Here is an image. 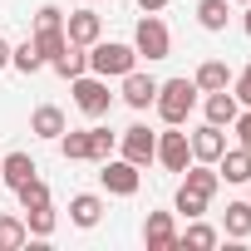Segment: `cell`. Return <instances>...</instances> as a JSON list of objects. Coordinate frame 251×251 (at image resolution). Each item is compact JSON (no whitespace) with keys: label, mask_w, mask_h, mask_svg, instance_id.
Segmentation results:
<instances>
[{"label":"cell","mask_w":251,"mask_h":251,"mask_svg":"<svg viewBox=\"0 0 251 251\" xmlns=\"http://www.w3.org/2000/svg\"><path fill=\"white\" fill-rule=\"evenodd\" d=\"M128 69H138V50L118 45V40H94L89 45V74L99 79H123Z\"/></svg>","instance_id":"cell-1"},{"label":"cell","mask_w":251,"mask_h":251,"mask_svg":"<svg viewBox=\"0 0 251 251\" xmlns=\"http://www.w3.org/2000/svg\"><path fill=\"white\" fill-rule=\"evenodd\" d=\"M153 108H158V118L163 123H187V113L197 108V84L192 79H168V84H158V99H153Z\"/></svg>","instance_id":"cell-2"},{"label":"cell","mask_w":251,"mask_h":251,"mask_svg":"<svg viewBox=\"0 0 251 251\" xmlns=\"http://www.w3.org/2000/svg\"><path fill=\"white\" fill-rule=\"evenodd\" d=\"M133 50H138V59H168V54H173V35H168V25H163L158 15H143L138 30H133Z\"/></svg>","instance_id":"cell-3"},{"label":"cell","mask_w":251,"mask_h":251,"mask_svg":"<svg viewBox=\"0 0 251 251\" xmlns=\"http://www.w3.org/2000/svg\"><path fill=\"white\" fill-rule=\"evenodd\" d=\"M69 84H74V103H79V113H89V118H103V113L113 108L108 79H99V74H79V79H69Z\"/></svg>","instance_id":"cell-4"},{"label":"cell","mask_w":251,"mask_h":251,"mask_svg":"<svg viewBox=\"0 0 251 251\" xmlns=\"http://www.w3.org/2000/svg\"><path fill=\"white\" fill-rule=\"evenodd\" d=\"M118 148H123V158H128L133 168L158 163V133L148 128V123H133V128H123V133H118Z\"/></svg>","instance_id":"cell-5"},{"label":"cell","mask_w":251,"mask_h":251,"mask_svg":"<svg viewBox=\"0 0 251 251\" xmlns=\"http://www.w3.org/2000/svg\"><path fill=\"white\" fill-rule=\"evenodd\" d=\"M99 182H103V192H113V197H133L138 192V168L128 163V158H103L99 163Z\"/></svg>","instance_id":"cell-6"},{"label":"cell","mask_w":251,"mask_h":251,"mask_svg":"<svg viewBox=\"0 0 251 251\" xmlns=\"http://www.w3.org/2000/svg\"><path fill=\"white\" fill-rule=\"evenodd\" d=\"M158 163L168 173H182L192 163V143H187V133H177V123H168V133H158Z\"/></svg>","instance_id":"cell-7"},{"label":"cell","mask_w":251,"mask_h":251,"mask_svg":"<svg viewBox=\"0 0 251 251\" xmlns=\"http://www.w3.org/2000/svg\"><path fill=\"white\" fill-rule=\"evenodd\" d=\"M187 143H192V163H217L226 153V133L217 123H202L197 133H187Z\"/></svg>","instance_id":"cell-8"},{"label":"cell","mask_w":251,"mask_h":251,"mask_svg":"<svg viewBox=\"0 0 251 251\" xmlns=\"http://www.w3.org/2000/svg\"><path fill=\"white\" fill-rule=\"evenodd\" d=\"M64 35H69L74 45H84V50H89L94 40H103V20H99V10H89V5H84V10L64 15Z\"/></svg>","instance_id":"cell-9"},{"label":"cell","mask_w":251,"mask_h":251,"mask_svg":"<svg viewBox=\"0 0 251 251\" xmlns=\"http://www.w3.org/2000/svg\"><path fill=\"white\" fill-rule=\"evenodd\" d=\"M153 99H158V79L153 74H138V69H128V74H123V103H128V108H153Z\"/></svg>","instance_id":"cell-10"},{"label":"cell","mask_w":251,"mask_h":251,"mask_svg":"<svg viewBox=\"0 0 251 251\" xmlns=\"http://www.w3.org/2000/svg\"><path fill=\"white\" fill-rule=\"evenodd\" d=\"M143 241H148V251H173V246H177L173 212H148V222H143Z\"/></svg>","instance_id":"cell-11"},{"label":"cell","mask_w":251,"mask_h":251,"mask_svg":"<svg viewBox=\"0 0 251 251\" xmlns=\"http://www.w3.org/2000/svg\"><path fill=\"white\" fill-rule=\"evenodd\" d=\"M69 128V118H64V108H54V103H40L35 113H30V133L35 138H50V143H59V133Z\"/></svg>","instance_id":"cell-12"},{"label":"cell","mask_w":251,"mask_h":251,"mask_svg":"<svg viewBox=\"0 0 251 251\" xmlns=\"http://www.w3.org/2000/svg\"><path fill=\"white\" fill-rule=\"evenodd\" d=\"M30 177H40V168H35V158H30V153H5V158H0V182H5L10 192H15V187H25Z\"/></svg>","instance_id":"cell-13"},{"label":"cell","mask_w":251,"mask_h":251,"mask_svg":"<svg viewBox=\"0 0 251 251\" xmlns=\"http://www.w3.org/2000/svg\"><path fill=\"white\" fill-rule=\"evenodd\" d=\"M202 113H207V123H217V128H231V118L241 113V103H236L231 89H212L207 103H202Z\"/></svg>","instance_id":"cell-14"},{"label":"cell","mask_w":251,"mask_h":251,"mask_svg":"<svg viewBox=\"0 0 251 251\" xmlns=\"http://www.w3.org/2000/svg\"><path fill=\"white\" fill-rule=\"evenodd\" d=\"M69 222L84 226V231L99 226V222H103V197H99V192H74V197H69Z\"/></svg>","instance_id":"cell-15"},{"label":"cell","mask_w":251,"mask_h":251,"mask_svg":"<svg viewBox=\"0 0 251 251\" xmlns=\"http://www.w3.org/2000/svg\"><path fill=\"white\" fill-rule=\"evenodd\" d=\"M50 69H54L59 79H79V74H89V50L69 40V45H64V50H59V54L50 59Z\"/></svg>","instance_id":"cell-16"},{"label":"cell","mask_w":251,"mask_h":251,"mask_svg":"<svg viewBox=\"0 0 251 251\" xmlns=\"http://www.w3.org/2000/svg\"><path fill=\"white\" fill-rule=\"evenodd\" d=\"M182 187H192L197 197H207V202H212V197H217V187H222V177H217V168H212V163H187V168H182Z\"/></svg>","instance_id":"cell-17"},{"label":"cell","mask_w":251,"mask_h":251,"mask_svg":"<svg viewBox=\"0 0 251 251\" xmlns=\"http://www.w3.org/2000/svg\"><path fill=\"white\" fill-rule=\"evenodd\" d=\"M212 168H217L222 182H251V153H246V148H226Z\"/></svg>","instance_id":"cell-18"},{"label":"cell","mask_w":251,"mask_h":251,"mask_svg":"<svg viewBox=\"0 0 251 251\" xmlns=\"http://www.w3.org/2000/svg\"><path fill=\"white\" fill-rule=\"evenodd\" d=\"M192 84H197V94H212V89H231V69H226L222 59H207V64H197Z\"/></svg>","instance_id":"cell-19"},{"label":"cell","mask_w":251,"mask_h":251,"mask_svg":"<svg viewBox=\"0 0 251 251\" xmlns=\"http://www.w3.org/2000/svg\"><path fill=\"white\" fill-rule=\"evenodd\" d=\"M217 241H222V231H217V226H207L202 217H192V226H187V231H177V246H192V251H212Z\"/></svg>","instance_id":"cell-20"},{"label":"cell","mask_w":251,"mask_h":251,"mask_svg":"<svg viewBox=\"0 0 251 251\" xmlns=\"http://www.w3.org/2000/svg\"><path fill=\"white\" fill-rule=\"evenodd\" d=\"M222 226H226V236H231V241H246V236H251V202H226Z\"/></svg>","instance_id":"cell-21"},{"label":"cell","mask_w":251,"mask_h":251,"mask_svg":"<svg viewBox=\"0 0 251 251\" xmlns=\"http://www.w3.org/2000/svg\"><path fill=\"white\" fill-rule=\"evenodd\" d=\"M226 20H231V0H197V25L202 30H226Z\"/></svg>","instance_id":"cell-22"},{"label":"cell","mask_w":251,"mask_h":251,"mask_svg":"<svg viewBox=\"0 0 251 251\" xmlns=\"http://www.w3.org/2000/svg\"><path fill=\"white\" fill-rule=\"evenodd\" d=\"M10 69H20V74H40V69H45V54L35 50V40L10 45Z\"/></svg>","instance_id":"cell-23"},{"label":"cell","mask_w":251,"mask_h":251,"mask_svg":"<svg viewBox=\"0 0 251 251\" xmlns=\"http://www.w3.org/2000/svg\"><path fill=\"white\" fill-rule=\"evenodd\" d=\"M59 153H64L69 163H89V128H79V133L64 128V133H59Z\"/></svg>","instance_id":"cell-24"},{"label":"cell","mask_w":251,"mask_h":251,"mask_svg":"<svg viewBox=\"0 0 251 251\" xmlns=\"http://www.w3.org/2000/svg\"><path fill=\"white\" fill-rule=\"evenodd\" d=\"M25 241H30L25 217H0V251H20Z\"/></svg>","instance_id":"cell-25"},{"label":"cell","mask_w":251,"mask_h":251,"mask_svg":"<svg viewBox=\"0 0 251 251\" xmlns=\"http://www.w3.org/2000/svg\"><path fill=\"white\" fill-rule=\"evenodd\" d=\"M113 148H118V133H108V128H89V163L113 158Z\"/></svg>","instance_id":"cell-26"},{"label":"cell","mask_w":251,"mask_h":251,"mask_svg":"<svg viewBox=\"0 0 251 251\" xmlns=\"http://www.w3.org/2000/svg\"><path fill=\"white\" fill-rule=\"evenodd\" d=\"M54 222H59V217H54V202H50V207H30V212H25V231H30V236H50V231H54Z\"/></svg>","instance_id":"cell-27"},{"label":"cell","mask_w":251,"mask_h":251,"mask_svg":"<svg viewBox=\"0 0 251 251\" xmlns=\"http://www.w3.org/2000/svg\"><path fill=\"white\" fill-rule=\"evenodd\" d=\"M30 40H35V50L45 54V64H50V59H54V54H59V50L69 45V35H64V30H35Z\"/></svg>","instance_id":"cell-28"},{"label":"cell","mask_w":251,"mask_h":251,"mask_svg":"<svg viewBox=\"0 0 251 251\" xmlns=\"http://www.w3.org/2000/svg\"><path fill=\"white\" fill-rule=\"evenodd\" d=\"M15 197H20L25 212H30V207H50V187H45V177H30L25 187H15Z\"/></svg>","instance_id":"cell-29"},{"label":"cell","mask_w":251,"mask_h":251,"mask_svg":"<svg viewBox=\"0 0 251 251\" xmlns=\"http://www.w3.org/2000/svg\"><path fill=\"white\" fill-rule=\"evenodd\" d=\"M173 207H177V212H182V217L192 222V217H202V212H207V197H197L192 187H177V197H173Z\"/></svg>","instance_id":"cell-30"},{"label":"cell","mask_w":251,"mask_h":251,"mask_svg":"<svg viewBox=\"0 0 251 251\" xmlns=\"http://www.w3.org/2000/svg\"><path fill=\"white\" fill-rule=\"evenodd\" d=\"M35 30H64V10H59V5H40Z\"/></svg>","instance_id":"cell-31"},{"label":"cell","mask_w":251,"mask_h":251,"mask_svg":"<svg viewBox=\"0 0 251 251\" xmlns=\"http://www.w3.org/2000/svg\"><path fill=\"white\" fill-rule=\"evenodd\" d=\"M231 128H236V148H246V153H251V108L231 118Z\"/></svg>","instance_id":"cell-32"},{"label":"cell","mask_w":251,"mask_h":251,"mask_svg":"<svg viewBox=\"0 0 251 251\" xmlns=\"http://www.w3.org/2000/svg\"><path fill=\"white\" fill-rule=\"evenodd\" d=\"M231 94H236V103H241V108H251V64H246V69L236 74V84H231Z\"/></svg>","instance_id":"cell-33"},{"label":"cell","mask_w":251,"mask_h":251,"mask_svg":"<svg viewBox=\"0 0 251 251\" xmlns=\"http://www.w3.org/2000/svg\"><path fill=\"white\" fill-rule=\"evenodd\" d=\"M163 5H168V0H138V10H143V15H158Z\"/></svg>","instance_id":"cell-34"},{"label":"cell","mask_w":251,"mask_h":251,"mask_svg":"<svg viewBox=\"0 0 251 251\" xmlns=\"http://www.w3.org/2000/svg\"><path fill=\"white\" fill-rule=\"evenodd\" d=\"M0 69H10V40L0 35Z\"/></svg>","instance_id":"cell-35"},{"label":"cell","mask_w":251,"mask_h":251,"mask_svg":"<svg viewBox=\"0 0 251 251\" xmlns=\"http://www.w3.org/2000/svg\"><path fill=\"white\" fill-rule=\"evenodd\" d=\"M241 30H246V35H251V5H246V15H241Z\"/></svg>","instance_id":"cell-36"},{"label":"cell","mask_w":251,"mask_h":251,"mask_svg":"<svg viewBox=\"0 0 251 251\" xmlns=\"http://www.w3.org/2000/svg\"><path fill=\"white\" fill-rule=\"evenodd\" d=\"M236 5H251V0H236Z\"/></svg>","instance_id":"cell-37"},{"label":"cell","mask_w":251,"mask_h":251,"mask_svg":"<svg viewBox=\"0 0 251 251\" xmlns=\"http://www.w3.org/2000/svg\"><path fill=\"white\" fill-rule=\"evenodd\" d=\"M246 187H251V182H246ZM246 202H251V197H246Z\"/></svg>","instance_id":"cell-38"}]
</instances>
